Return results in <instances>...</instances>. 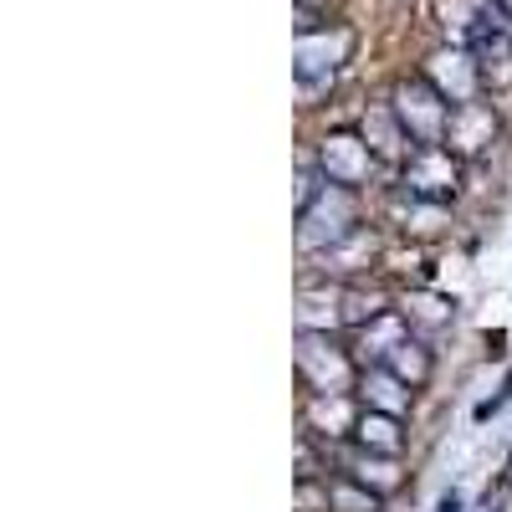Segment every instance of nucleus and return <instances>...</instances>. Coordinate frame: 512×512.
<instances>
[{
  "instance_id": "obj_3",
  "label": "nucleus",
  "mask_w": 512,
  "mask_h": 512,
  "mask_svg": "<svg viewBox=\"0 0 512 512\" xmlns=\"http://www.w3.org/2000/svg\"><path fill=\"white\" fill-rule=\"evenodd\" d=\"M354 52V31L349 26H297V77L313 82V77H333L338 67L349 62Z\"/></svg>"
},
{
  "instance_id": "obj_6",
  "label": "nucleus",
  "mask_w": 512,
  "mask_h": 512,
  "mask_svg": "<svg viewBox=\"0 0 512 512\" xmlns=\"http://www.w3.org/2000/svg\"><path fill=\"white\" fill-rule=\"evenodd\" d=\"M359 390H364V400H369V410H384V415H405L410 410V384L395 374V369H384V364H374L369 374H359Z\"/></svg>"
},
{
  "instance_id": "obj_8",
  "label": "nucleus",
  "mask_w": 512,
  "mask_h": 512,
  "mask_svg": "<svg viewBox=\"0 0 512 512\" xmlns=\"http://www.w3.org/2000/svg\"><path fill=\"white\" fill-rule=\"evenodd\" d=\"M384 369H395L405 384H410V390H420V384L425 379H431V369H436V359H431V349H425L420 344V338H400V344L390 349V354H384Z\"/></svg>"
},
{
  "instance_id": "obj_5",
  "label": "nucleus",
  "mask_w": 512,
  "mask_h": 512,
  "mask_svg": "<svg viewBox=\"0 0 512 512\" xmlns=\"http://www.w3.org/2000/svg\"><path fill=\"white\" fill-rule=\"evenodd\" d=\"M492 134H497V113L487 108V103H456V113H451V128H446V149L451 154H482L487 144H492Z\"/></svg>"
},
{
  "instance_id": "obj_11",
  "label": "nucleus",
  "mask_w": 512,
  "mask_h": 512,
  "mask_svg": "<svg viewBox=\"0 0 512 512\" xmlns=\"http://www.w3.org/2000/svg\"><path fill=\"white\" fill-rule=\"evenodd\" d=\"M318 6V0H297V11H313Z\"/></svg>"
},
{
  "instance_id": "obj_12",
  "label": "nucleus",
  "mask_w": 512,
  "mask_h": 512,
  "mask_svg": "<svg viewBox=\"0 0 512 512\" xmlns=\"http://www.w3.org/2000/svg\"><path fill=\"white\" fill-rule=\"evenodd\" d=\"M497 6H502V11H507V16H512V0H497Z\"/></svg>"
},
{
  "instance_id": "obj_4",
  "label": "nucleus",
  "mask_w": 512,
  "mask_h": 512,
  "mask_svg": "<svg viewBox=\"0 0 512 512\" xmlns=\"http://www.w3.org/2000/svg\"><path fill=\"white\" fill-rule=\"evenodd\" d=\"M318 169H323V180L328 185H344V190H359L369 180V169H374V144L359 139V134H328L323 149H318Z\"/></svg>"
},
{
  "instance_id": "obj_1",
  "label": "nucleus",
  "mask_w": 512,
  "mask_h": 512,
  "mask_svg": "<svg viewBox=\"0 0 512 512\" xmlns=\"http://www.w3.org/2000/svg\"><path fill=\"white\" fill-rule=\"evenodd\" d=\"M390 108H395V118L405 123V134H410L415 144H446V128H451L456 103H451L425 72L410 77V82H400Z\"/></svg>"
},
{
  "instance_id": "obj_2",
  "label": "nucleus",
  "mask_w": 512,
  "mask_h": 512,
  "mask_svg": "<svg viewBox=\"0 0 512 512\" xmlns=\"http://www.w3.org/2000/svg\"><path fill=\"white\" fill-rule=\"evenodd\" d=\"M461 185V164L446 144H415L400 169V190L420 205H446Z\"/></svg>"
},
{
  "instance_id": "obj_9",
  "label": "nucleus",
  "mask_w": 512,
  "mask_h": 512,
  "mask_svg": "<svg viewBox=\"0 0 512 512\" xmlns=\"http://www.w3.org/2000/svg\"><path fill=\"white\" fill-rule=\"evenodd\" d=\"M344 297H349V303H364V287H349ZM379 313H390V308H384V297H369V308H344V323H374Z\"/></svg>"
},
{
  "instance_id": "obj_7",
  "label": "nucleus",
  "mask_w": 512,
  "mask_h": 512,
  "mask_svg": "<svg viewBox=\"0 0 512 512\" xmlns=\"http://www.w3.org/2000/svg\"><path fill=\"white\" fill-rule=\"evenodd\" d=\"M359 431V446L379 451V456H400L405 451V431H400V415H384V410H369L354 420Z\"/></svg>"
},
{
  "instance_id": "obj_10",
  "label": "nucleus",
  "mask_w": 512,
  "mask_h": 512,
  "mask_svg": "<svg viewBox=\"0 0 512 512\" xmlns=\"http://www.w3.org/2000/svg\"><path fill=\"white\" fill-rule=\"evenodd\" d=\"M436 512H461V502H456V497H446V502H441Z\"/></svg>"
}]
</instances>
